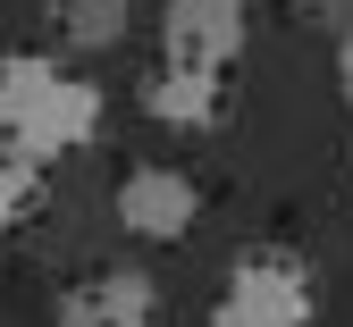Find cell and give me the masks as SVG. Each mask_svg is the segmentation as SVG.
I'll return each mask as SVG.
<instances>
[{
  "label": "cell",
  "mask_w": 353,
  "mask_h": 327,
  "mask_svg": "<svg viewBox=\"0 0 353 327\" xmlns=\"http://www.w3.org/2000/svg\"><path fill=\"white\" fill-rule=\"evenodd\" d=\"M294 9H303V25H353V0H294Z\"/></svg>",
  "instance_id": "obj_9"
},
{
  "label": "cell",
  "mask_w": 353,
  "mask_h": 327,
  "mask_svg": "<svg viewBox=\"0 0 353 327\" xmlns=\"http://www.w3.org/2000/svg\"><path fill=\"white\" fill-rule=\"evenodd\" d=\"M59 327H160V277L135 260H101L59 286Z\"/></svg>",
  "instance_id": "obj_5"
},
{
  "label": "cell",
  "mask_w": 353,
  "mask_h": 327,
  "mask_svg": "<svg viewBox=\"0 0 353 327\" xmlns=\"http://www.w3.org/2000/svg\"><path fill=\"white\" fill-rule=\"evenodd\" d=\"M34 202H42V160L0 143V235H17V226L34 218Z\"/></svg>",
  "instance_id": "obj_8"
},
{
  "label": "cell",
  "mask_w": 353,
  "mask_h": 327,
  "mask_svg": "<svg viewBox=\"0 0 353 327\" xmlns=\"http://www.w3.org/2000/svg\"><path fill=\"white\" fill-rule=\"evenodd\" d=\"M110 218H118L135 244H185L194 226H202V184L176 168V160H143V168L118 176Z\"/></svg>",
  "instance_id": "obj_3"
},
{
  "label": "cell",
  "mask_w": 353,
  "mask_h": 327,
  "mask_svg": "<svg viewBox=\"0 0 353 327\" xmlns=\"http://www.w3.org/2000/svg\"><path fill=\"white\" fill-rule=\"evenodd\" d=\"M252 42V9L244 0H168L160 9V67H202L228 76Z\"/></svg>",
  "instance_id": "obj_4"
},
{
  "label": "cell",
  "mask_w": 353,
  "mask_h": 327,
  "mask_svg": "<svg viewBox=\"0 0 353 327\" xmlns=\"http://www.w3.org/2000/svg\"><path fill=\"white\" fill-rule=\"evenodd\" d=\"M320 319V268L294 252H244L210 294V327H312Z\"/></svg>",
  "instance_id": "obj_2"
},
{
  "label": "cell",
  "mask_w": 353,
  "mask_h": 327,
  "mask_svg": "<svg viewBox=\"0 0 353 327\" xmlns=\"http://www.w3.org/2000/svg\"><path fill=\"white\" fill-rule=\"evenodd\" d=\"M59 34H68V51H118L126 25H135V0H59Z\"/></svg>",
  "instance_id": "obj_7"
},
{
  "label": "cell",
  "mask_w": 353,
  "mask_h": 327,
  "mask_svg": "<svg viewBox=\"0 0 353 327\" xmlns=\"http://www.w3.org/2000/svg\"><path fill=\"white\" fill-rule=\"evenodd\" d=\"M336 84H345V101H353V25L336 34Z\"/></svg>",
  "instance_id": "obj_10"
},
{
  "label": "cell",
  "mask_w": 353,
  "mask_h": 327,
  "mask_svg": "<svg viewBox=\"0 0 353 327\" xmlns=\"http://www.w3.org/2000/svg\"><path fill=\"white\" fill-rule=\"evenodd\" d=\"M143 118L168 134H210L228 118V76H202V67H152L143 76Z\"/></svg>",
  "instance_id": "obj_6"
},
{
  "label": "cell",
  "mask_w": 353,
  "mask_h": 327,
  "mask_svg": "<svg viewBox=\"0 0 353 327\" xmlns=\"http://www.w3.org/2000/svg\"><path fill=\"white\" fill-rule=\"evenodd\" d=\"M110 101L93 76H76L68 59H42V51H0V143L26 151V160H68L101 134Z\"/></svg>",
  "instance_id": "obj_1"
}]
</instances>
